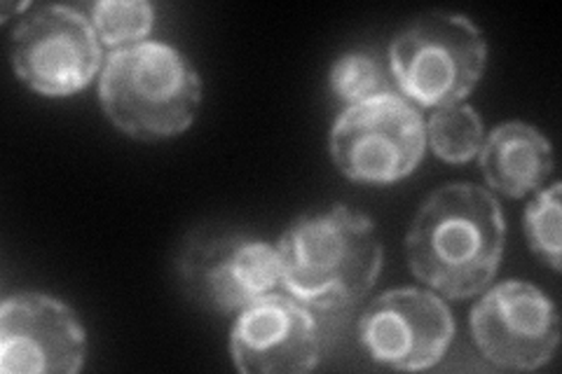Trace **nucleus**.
Segmentation results:
<instances>
[{"instance_id":"nucleus-1","label":"nucleus","mask_w":562,"mask_h":374,"mask_svg":"<svg viewBox=\"0 0 562 374\" xmlns=\"http://www.w3.org/2000/svg\"><path fill=\"white\" fill-rule=\"evenodd\" d=\"M506 225L499 202L473 183H450L422 202L406 235L417 281L450 299L481 295L495 281Z\"/></svg>"},{"instance_id":"nucleus-2","label":"nucleus","mask_w":562,"mask_h":374,"mask_svg":"<svg viewBox=\"0 0 562 374\" xmlns=\"http://www.w3.org/2000/svg\"><path fill=\"white\" fill-rule=\"evenodd\" d=\"M281 286L312 311H342L375 286L382 241L371 216L345 204L301 216L277 241Z\"/></svg>"},{"instance_id":"nucleus-3","label":"nucleus","mask_w":562,"mask_h":374,"mask_svg":"<svg viewBox=\"0 0 562 374\" xmlns=\"http://www.w3.org/2000/svg\"><path fill=\"white\" fill-rule=\"evenodd\" d=\"M99 103L115 129L153 144L192 127L202 103V80L183 52L144 41L111 52L99 78Z\"/></svg>"},{"instance_id":"nucleus-4","label":"nucleus","mask_w":562,"mask_h":374,"mask_svg":"<svg viewBox=\"0 0 562 374\" xmlns=\"http://www.w3.org/2000/svg\"><path fill=\"white\" fill-rule=\"evenodd\" d=\"M487 45L464 14L434 10L403 26L390 45V73L422 109L462 103L483 78Z\"/></svg>"},{"instance_id":"nucleus-5","label":"nucleus","mask_w":562,"mask_h":374,"mask_svg":"<svg viewBox=\"0 0 562 374\" xmlns=\"http://www.w3.org/2000/svg\"><path fill=\"white\" fill-rule=\"evenodd\" d=\"M336 169L355 183L390 185L408 178L427 150V124L401 94L347 105L328 138Z\"/></svg>"},{"instance_id":"nucleus-6","label":"nucleus","mask_w":562,"mask_h":374,"mask_svg":"<svg viewBox=\"0 0 562 374\" xmlns=\"http://www.w3.org/2000/svg\"><path fill=\"white\" fill-rule=\"evenodd\" d=\"M101 57L92 20L68 5H33L10 35L14 76L49 99L82 92L99 73Z\"/></svg>"},{"instance_id":"nucleus-7","label":"nucleus","mask_w":562,"mask_h":374,"mask_svg":"<svg viewBox=\"0 0 562 374\" xmlns=\"http://www.w3.org/2000/svg\"><path fill=\"white\" fill-rule=\"evenodd\" d=\"M179 276L204 307L239 314L281 286L277 243L233 229H198L181 248Z\"/></svg>"},{"instance_id":"nucleus-8","label":"nucleus","mask_w":562,"mask_h":374,"mask_svg":"<svg viewBox=\"0 0 562 374\" xmlns=\"http://www.w3.org/2000/svg\"><path fill=\"white\" fill-rule=\"evenodd\" d=\"M471 337L499 370L532 372L547 365L560 342V316L547 293L508 279L485 288L471 309Z\"/></svg>"},{"instance_id":"nucleus-9","label":"nucleus","mask_w":562,"mask_h":374,"mask_svg":"<svg viewBox=\"0 0 562 374\" xmlns=\"http://www.w3.org/2000/svg\"><path fill=\"white\" fill-rule=\"evenodd\" d=\"M454 337V318L431 291L394 288L378 295L359 318V342L371 361L392 370H429Z\"/></svg>"},{"instance_id":"nucleus-10","label":"nucleus","mask_w":562,"mask_h":374,"mask_svg":"<svg viewBox=\"0 0 562 374\" xmlns=\"http://www.w3.org/2000/svg\"><path fill=\"white\" fill-rule=\"evenodd\" d=\"M87 332L59 297L14 293L0 307V372L76 374L85 367Z\"/></svg>"},{"instance_id":"nucleus-11","label":"nucleus","mask_w":562,"mask_h":374,"mask_svg":"<svg viewBox=\"0 0 562 374\" xmlns=\"http://www.w3.org/2000/svg\"><path fill=\"white\" fill-rule=\"evenodd\" d=\"M231 355L244 374L310 372L322 359V330L303 302L268 293L237 314Z\"/></svg>"},{"instance_id":"nucleus-12","label":"nucleus","mask_w":562,"mask_h":374,"mask_svg":"<svg viewBox=\"0 0 562 374\" xmlns=\"http://www.w3.org/2000/svg\"><path fill=\"white\" fill-rule=\"evenodd\" d=\"M479 165L492 190L512 200L539 192L553 173L551 140L520 120L502 122L483 140Z\"/></svg>"},{"instance_id":"nucleus-13","label":"nucleus","mask_w":562,"mask_h":374,"mask_svg":"<svg viewBox=\"0 0 562 374\" xmlns=\"http://www.w3.org/2000/svg\"><path fill=\"white\" fill-rule=\"evenodd\" d=\"M427 140L438 159L448 165H467L481 152L485 140L483 120L471 105H443L429 117Z\"/></svg>"},{"instance_id":"nucleus-14","label":"nucleus","mask_w":562,"mask_h":374,"mask_svg":"<svg viewBox=\"0 0 562 374\" xmlns=\"http://www.w3.org/2000/svg\"><path fill=\"white\" fill-rule=\"evenodd\" d=\"M330 92L338 101L355 105L394 92L390 68L371 52H347L330 66Z\"/></svg>"},{"instance_id":"nucleus-15","label":"nucleus","mask_w":562,"mask_h":374,"mask_svg":"<svg viewBox=\"0 0 562 374\" xmlns=\"http://www.w3.org/2000/svg\"><path fill=\"white\" fill-rule=\"evenodd\" d=\"M99 41L122 49L144 43L155 24V8L146 0H99L90 8Z\"/></svg>"},{"instance_id":"nucleus-16","label":"nucleus","mask_w":562,"mask_h":374,"mask_svg":"<svg viewBox=\"0 0 562 374\" xmlns=\"http://www.w3.org/2000/svg\"><path fill=\"white\" fill-rule=\"evenodd\" d=\"M560 181H553L549 188L537 192V197L527 204L522 225L527 243L532 253L547 262L551 270L560 272Z\"/></svg>"}]
</instances>
